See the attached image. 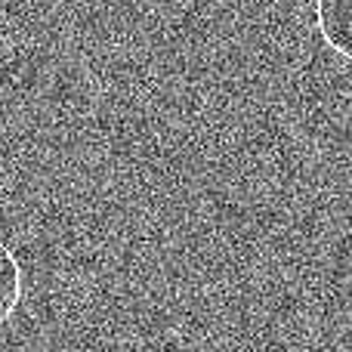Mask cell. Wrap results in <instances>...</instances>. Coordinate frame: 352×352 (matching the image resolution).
<instances>
[{
  "label": "cell",
  "mask_w": 352,
  "mask_h": 352,
  "mask_svg": "<svg viewBox=\"0 0 352 352\" xmlns=\"http://www.w3.org/2000/svg\"><path fill=\"white\" fill-rule=\"evenodd\" d=\"M316 25L322 41L352 62V0H316Z\"/></svg>",
  "instance_id": "6da1fadb"
},
{
  "label": "cell",
  "mask_w": 352,
  "mask_h": 352,
  "mask_svg": "<svg viewBox=\"0 0 352 352\" xmlns=\"http://www.w3.org/2000/svg\"><path fill=\"white\" fill-rule=\"evenodd\" d=\"M19 303H22V266L16 254L0 241V328L16 316Z\"/></svg>",
  "instance_id": "7a4b0ae2"
}]
</instances>
